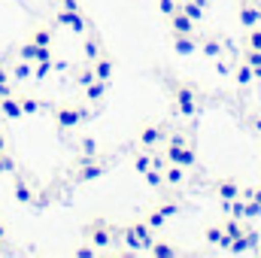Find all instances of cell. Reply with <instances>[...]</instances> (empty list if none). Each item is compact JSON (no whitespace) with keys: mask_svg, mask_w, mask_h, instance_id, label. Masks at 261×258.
<instances>
[{"mask_svg":"<svg viewBox=\"0 0 261 258\" xmlns=\"http://www.w3.org/2000/svg\"><path fill=\"white\" fill-rule=\"evenodd\" d=\"M91 67H94V79L113 82V76H116V58H113L110 52H100V55L91 61Z\"/></svg>","mask_w":261,"mask_h":258,"instance_id":"obj_10","label":"cell"},{"mask_svg":"<svg viewBox=\"0 0 261 258\" xmlns=\"http://www.w3.org/2000/svg\"><path fill=\"white\" fill-rule=\"evenodd\" d=\"M73 82H76L79 88H85V85H91V82H94V67H91V64L79 67V70H76V76H73Z\"/></svg>","mask_w":261,"mask_h":258,"instance_id":"obj_33","label":"cell"},{"mask_svg":"<svg viewBox=\"0 0 261 258\" xmlns=\"http://www.w3.org/2000/svg\"><path fill=\"white\" fill-rule=\"evenodd\" d=\"M158 9H161V15H173L176 9H179V0H158Z\"/></svg>","mask_w":261,"mask_h":258,"instance_id":"obj_40","label":"cell"},{"mask_svg":"<svg viewBox=\"0 0 261 258\" xmlns=\"http://www.w3.org/2000/svg\"><path fill=\"white\" fill-rule=\"evenodd\" d=\"M52 28H37L34 34H31V43H37V46H52Z\"/></svg>","mask_w":261,"mask_h":258,"instance_id":"obj_35","label":"cell"},{"mask_svg":"<svg viewBox=\"0 0 261 258\" xmlns=\"http://www.w3.org/2000/svg\"><path fill=\"white\" fill-rule=\"evenodd\" d=\"M143 219H146V225H149V228H152V231H155V234H161V231H164V225H167V222H170V219H167V216H164V213H161V210H158V207H149V210H146V216H143Z\"/></svg>","mask_w":261,"mask_h":258,"instance_id":"obj_24","label":"cell"},{"mask_svg":"<svg viewBox=\"0 0 261 258\" xmlns=\"http://www.w3.org/2000/svg\"><path fill=\"white\" fill-rule=\"evenodd\" d=\"M143 179L152 186V189H164V167H149L143 173Z\"/></svg>","mask_w":261,"mask_h":258,"instance_id":"obj_32","label":"cell"},{"mask_svg":"<svg viewBox=\"0 0 261 258\" xmlns=\"http://www.w3.org/2000/svg\"><path fill=\"white\" fill-rule=\"evenodd\" d=\"M167 28H170V34H195V31H197V21H192L182 9H176V12L167 18Z\"/></svg>","mask_w":261,"mask_h":258,"instance_id":"obj_14","label":"cell"},{"mask_svg":"<svg viewBox=\"0 0 261 258\" xmlns=\"http://www.w3.org/2000/svg\"><path fill=\"white\" fill-rule=\"evenodd\" d=\"M243 61L252 64V70L261 67V49H243Z\"/></svg>","mask_w":261,"mask_h":258,"instance_id":"obj_39","label":"cell"},{"mask_svg":"<svg viewBox=\"0 0 261 258\" xmlns=\"http://www.w3.org/2000/svg\"><path fill=\"white\" fill-rule=\"evenodd\" d=\"M55 24H58V28H67L70 34H79V37L91 28L88 18L82 15V9H64V6L55 12Z\"/></svg>","mask_w":261,"mask_h":258,"instance_id":"obj_6","label":"cell"},{"mask_svg":"<svg viewBox=\"0 0 261 258\" xmlns=\"http://www.w3.org/2000/svg\"><path fill=\"white\" fill-rule=\"evenodd\" d=\"M82 37H85V40H82V58H85V64H91V61L103 52V40H100V34L91 31V28H88Z\"/></svg>","mask_w":261,"mask_h":258,"instance_id":"obj_12","label":"cell"},{"mask_svg":"<svg viewBox=\"0 0 261 258\" xmlns=\"http://www.w3.org/2000/svg\"><path fill=\"white\" fill-rule=\"evenodd\" d=\"M0 143H3V134H0Z\"/></svg>","mask_w":261,"mask_h":258,"instance_id":"obj_48","label":"cell"},{"mask_svg":"<svg viewBox=\"0 0 261 258\" xmlns=\"http://www.w3.org/2000/svg\"><path fill=\"white\" fill-rule=\"evenodd\" d=\"M73 255H76V258H94V255H97V249H94L91 243H85V246H79Z\"/></svg>","mask_w":261,"mask_h":258,"instance_id":"obj_42","label":"cell"},{"mask_svg":"<svg viewBox=\"0 0 261 258\" xmlns=\"http://www.w3.org/2000/svg\"><path fill=\"white\" fill-rule=\"evenodd\" d=\"M18 104H21V113H24V116H37V113L43 110V104H40L37 97H31V94H18Z\"/></svg>","mask_w":261,"mask_h":258,"instance_id":"obj_31","label":"cell"},{"mask_svg":"<svg viewBox=\"0 0 261 258\" xmlns=\"http://www.w3.org/2000/svg\"><path fill=\"white\" fill-rule=\"evenodd\" d=\"M186 167L182 164H167L164 167V186H170V189H179L182 183H186Z\"/></svg>","mask_w":261,"mask_h":258,"instance_id":"obj_22","label":"cell"},{"mask_svg":"<svg viewBox=\"0 0 261 258\" xmlns=\"http://www.w3.org/2000/svg\"><path fill=\"white\" fill-rule=\"evenodd\" d=\"M176 164H182L186 170H195V167H197V140H195V137H192V140L182 146V152H179Z\"/></svg>","mask_w":261,"mask_h":258,"instance_id":"obj_20","label":"cell"},{"mask_svg":"<svg viewBox=\"0 0 261 258\" xmlns=\"http://www.w3.org/2000/svg\"><path fill=\"white\" fill-rule=\"evenodd\" d=\"M130 225H134V231H137V237H140V243H143V249H149V246H152V240H155L158 234H155V231H152V228L146 225V219H134Z\"/></svg>","mask_w":261,"mask_h":258,"instance_id":"obj_26","label":"cell"},{"mask_svg":"<svg viewBox=\"0 0 261 258\" xmlns=\"http://www.w3.org/2000/svg\"><path fill=\"white\" fill-rule=\"evenodd\" d=\"M258 243H261L258 231L246 225V228H243V234L231 240V246H228V252H234V255H246V252H258Z\"/></svg>","mask_w":261,"mask_h":258,"instance_id":"obj_8","label":"cell"},{"mask_svg":"<svg viewBox=\"0 0 261 258\" xmlns=\"http://www.w3.org/2000/svg\"><path fill=\"white\" fill-rule=\"evenodd\" d=\"M82 237H85V243H91L97 252H100V249H113V246L119 243V225L110 222L107 216H94L91 222L82 225Z\"/></svg>","mask_w":261,"mask_h":258,"instance_id":"obj_2","label":"cell"},{"mask_svg":"<svg viewBox=\"0 0 261 258\" xmlns=\"http://www.w3.org/2000/svg\"><path fill=\"white\" fill-rule=\"evenodd\" d=\"M64 9H79V0H61Z\"/></svg>","mask_w":261,"mask_h":258,"instance_id":"obj_45","label":"cell"},{"mask_svg":"<svg viewBox=\"0 0 261 258\" xmlns=\"http://www.w3.org/2000/svg\"><path fill=\"white\" fill-rule=\"evenodd\" d=\"M240 197H252L261 207V186H249V189H240Z\"/></svg>","mask_w":261,"mask_h":258,"instance_id":"obj_41","label":"cell"},{"mask_svg":"<svg viewBox=\"0 0 261 258\" xmlns=\"http://www.w3.org/2000/svg\"><path fill=\"white\" fill-rule=\"evenodd\" d=\"M170 97H173V113L182 119H195L203 107V91L192 79H167Z\"/></svg>","mask_w":261,"mask_h":258,"instance_id":"obj_1","label":"cell"},{"mask_svg":"<svg viewBox=\"0 0 261 258\" xmlns=\"http://www.w3.org/2000/svg\"><path fill=\"white\" fill-rule=\"evenodd\" d=\"M107 91H110V82H100V79H94L91 85H85V88H82V97H85V104H103Z\"/></svg>","mask_w":261,"mask_h":258,"instance_id":"obj_17","label":"cell"},{"mask_svg":"<svg viewBox=\"0 0 261 258\" xmlns=\"http://www.w3.org/2000/svg\"><path fill=\"white\" fill-rule=\"evenodd\" d=\"M110 170V161L107 158H85V161H79V167L73 170V179L76 183H94V179H100L103 173Z\"/></svg>","mask_w":261,"mask_h":258,"instance_id":"obj_4","label":"cell"},{"mask_svg":"<svg viewBox=\"0 0 261 258\" xmlns=\"http://www.w3.org/2000/svg\"><path fill=\"white\" fill-rule=\"evenodd\" d=\"M0 113H3L6 119H12V122L24 119V113H21V104H18V94H6V97H0Z\"/></svg>","mask_w":261,"mask_h":258,"instance_id":"obj_19","label":"cell"},{"mask_svg":"<svg viewBox=\"0 0 261 258\" xmlns=\"http://www.w3.org/2000/svg\"><path fill=\"white\" fill-rule=\"evenodd\" d=\"M243 49H261V24L249 28V31L243 34Z\"/></svg>","mask_w":261,"mask_h":258,"instance_id":"obj_34","label":"cell"},{"mask_svg":"<svg viewBox=\"0 0 261 258\" xmlns=\"http://www.w3.org/2000/svg\"><path fill=\"white\" fill-rule=\"evenodd\" d=\"M234 79H237L240 88H246L249 82H255V70H252V64H246V61L240 58V64L234 67Z\"/></svg>","mask_w":261,"mask_h":258,"instance_id":"obj_27","label":"cell"},{"mask_svg":"<svg viewBox=\"0 0 261 258\" xmlns=\"http://www.w3.org/2000/svg\"><path fill=\"white\" fill-rule=\"evenodd\" d=\"M203 240H206L210 246H216V249H228V246H231V237L225 234L222 225H206V228H203Z\"/></svg>","mask_w":261,"mask_h":258,"instance_id":"obj_15","label":"cell"},{"mask_svg":"<svg viewBox=\"0 0 261 258\" xmlns=\"http://www.w3.org/2000/svg\"><path fill=\"white\" fill-rule=\"evenodd\" d=\"M15 200H18V203H34V189H31L21 176H15Z\"/></svg>","mask_w":261,"mask_h":258,"instance_id":"obj_30","label":"cell"},{"mask_svg":"<svg viewBox=\"0 0 261 258\" xmlns=\"http://www.w3.org/2000/svg\"><path fill=\"white\" fill-rule=\"evenodd\" d=\"M119 240L125 243V249L128 252H146L143 249V243H140V237H137V231H134V225H119Z\"/></svg>","mask_w":261,"mask_h":258,"instance_id":"obj_18","label":"cell"},{"mask_svg":"<svg viewBox=\"0 0 261 258\" xmlns=\"http://www.w3.org/2000/svg\"><path fill=\"white\" fill-rule=\"evenodd\" d=\"M206 6H210V0H179V9L197 24L206 18Z\"/></svg>","mask_w":261,"mask_h":258,"instance_id":"obj_16","label":"cell"},{"mask_svg":"<svg viewBox=\"0 0 261 258\" xmlns=\"http://www.w3.org/2000/svg\"><path fill=\"white\" fill-rule=\"evenodd\" d=\"M6 82H12V79H9V67L0 64V85H6Z\"/></svg>","mask_w":261,"mask_h":258,"instance_id":"obj_43","label":"cell"},{"mask_svg":"<svg viewBox=\"0 0 261 258\" xmlns=\"http://www.w3.org/2000/svg\"><path fill=\"white\" fill-rule=\"evenodd\" d=\"M52 70H55V58H52V61H37V64H34V79L43 82V79L52 76Z\"/></svg>","mask_w":261,"mask_h":258,"instance_id":"obj_36","label":"cell"},{"mask_svg":"<svg viewBox=\"0 0 261 258\" xmlns=\"http://www.w3.org/2000/svg\"><path fill=\"white\" fill-rule=\"evenodd\" d=\"M258 216H261V207L252 197H243V219H258Z\"/></svg>","mask_w":261,"mask_h":258,"instance_id":"obj_38","label":"cell"},{"mask_svg":"<svg viewBox=\"0 0 261 258\" xmlns=\"http://www.w3.org/2000/svg\"><path fill=\"white\" fill-rule=\"evenodd\" d=\"M213 192L219 194L222 203H231L234 197H240V183H237L234 176H219V179L213 183Z\"/></svg>","mask_w":261,"mask_h":258,"instance_id":"obj_11","label":"cell"},{"mask_svg":"<svg viewBox=\"0 0 261 258\" xmlns=\"http://www.w3.org/2000/svg\"><path fill=\"white\" fill-rule=\"evenodd\" d=\"M9 79H15V82H28V79H34V64L18 58L15 64L9 67Z\"/></svg>","mask_w":261,"mask_h":258,"instance_id":"obj_25","label":"cell"},{"mask_svg":"<svg viewBox=\"0 0 261 258\" xmlns=\"http://www.w3.org/2000/svg\"><path fill=\"white\" fill-rule=\"evenodd\" d=\"M167 131H170L167 122H149V125H143L140 134H137V146H143V149H158V146L164 143Z\"/></svg>","mask_w":261,"mask_h":258,"instance_id":"obj_5","label":"cell"},{"mask_svg":"<svg viewBox=\"0 0 261 258\" xmlns=\"http://www.w3.org/2000/svg\"><path fill=\"white\" fill-rule=\"evenodd\" d=\"M152 164H155V149H143V146H140V149L134 152V170L143 176Z\"/></svg>","mask_w":261,"mask_h":258,"instance_id":"obj_21","label":"cell"},{"mask_svg":"<svg viewBox=\"0 0 261 258\" xmlns=\"http://www.w3.org/2000/svg\"><path fill=\"white\" fill-rule=\"evenodd\" d=\"M249 125H252V128L261 134V116H249Z\"/></svg>","mask_w":261,"mask_h":258,"instance_id":"obj_44","label":"cell"},{"mask_svg":"<svg viewBox=\"0 0 261 258\" xmlns=\"http://www.w3.org/2000/svg\"><path fill=\"white\" fill-rule=\"evenodd\" d=\"M155 207H158V210H161V213H164L167 219H176V216L182 213V203H179V200H173L170 194H164V197H161V200H158Z\"/></svg>","mask_w":261,"mask_h":258,"instance_id":"obj_28","label":"cell"},{"mask_svg":"<svg viewBox=\"0 0 261 258\" xmlns=\"http://www.w3.org/2000/svg\"><path fill=\"white\" fill-rule=\"evenodd\" d=\"M37 49H40V46L28 40V43H21V46H18V58H21V61H31V64H34V61H37Z\"/></svg>","mask_w":261,"mask_h":258,"instance_id":"obj_37","label":"cell"},{"mask_svg":"<svg viewBox=\"0 0 261 258\" xmlns=\"http://www.w3.org/2000/svg\"><path fill=\"white\" fill-rule=\"evenodd\" d=\"M94 113H91V107H85V104H55L52 107V122H55V128L61 131H73L79 128L82 122H88Z\"/></svg>","mask_w":261,"mask_h":258,"instance_id":"obj_3","label":"cell"},{"mask_svg":"<svg viewBox=\"0 0 261 258\" xmlns=\"http://www.w3.org/2000/svg\"><path fill=\"white\" fill-rule=\"evenodd\" d=\"M0 240H6V225L0 222Z\"/></svg>","mask_w":261,"mask_h":258,"instance_id":"obj_46","label":"cell"},{"mask_svg":"<svg viewBox=\"0 0 261 258\" xmlns=\"http://www.w3.org/2000/svg\"><path fill=\"white\" fill-rule=\"evenodd\" d=\"M203 58H210V61H216V58H222V43L216 40V37H200V49H197Z\"/></svg>","mask_w":261,"mask_h":258,"instance_id":"obj_23","label":"cell"},{"mask_svg":"<svg viewBox=\"0 0 261 258\" xmlns=\"http://www.w3.org/2000/svg\"><path fill=\"white\" fill-rule=\"evenodd\" d=\"M97 155H100L97 140H94V137H85V140L79 143V161H85V158H97Z\"/></svg>","mask_w":261,"mask_h":258,"instance_id":"obj_29","label":"cell"},{"mask_svg":"<svg viewBox=\"0 0 261 258\" xmlns=\"http://www.w3.org/2000/svg\"><path fill=\"white\" fill-rule=\"evenodd\" d=\"M149 255H155V258H176V255H182V249L173 243V240H167V237H155L152 240V246L146 249Z\"/></svg>","mask_w":261,"mask_h":258,"instance_id":"obj_13","label":"cell"},{"mask_svg":"<svg viewBox=\"0 0 261 258\" xmlns=\"http://www.w3.org/2000/svg\"><path fill=\"white\" fill-rule=\"evenodd\" d=\"M234 12H237V21H240L243 31L261 24V0H237V9Z\"/></svg>","mask_w":261,"mask_h":258,"instance_id":"obj_7","label":"cell"},{"mask_svg":"<svg viewBox=\"0 0 261 258\" xmlns=\"http://www.w3.org/2000/svg\"><path fill=\"white\" fill-rule=\"evenodd\" d=\"M258 255H261V246H258Z\"/></svg>","mask_w":261,"mask_h":258,"instance_id":"obj_49","label":"cell"},{"mask_svg":"<svg viewBox=\"0 0 261 258\" xmlns=\"http://www.w3.org/2000/svg\"><path fill=\"white\" fill-rule=\"evenodd\" d=\"M170 40H173V52L182 55V58L195 55L197 49H200V37H197V31L195 34H170Z\"/></svg>","mask_w":261,"mask_h":258,"instance_id":"obj_9","label":"cell"},{"mask_svg":"<svg viewBox=\"0 0 261 258\" xmlns=\"http://www.w3.org/2000/svg\"><path fill=\"white\" fill-rule=\"evenodd\" d=\"M255 79H261V67H255Z\"/></svg>","mask_w":261,"mask_h":258,"instance_id":"obj_47","label":"cell"}]
</instances>
